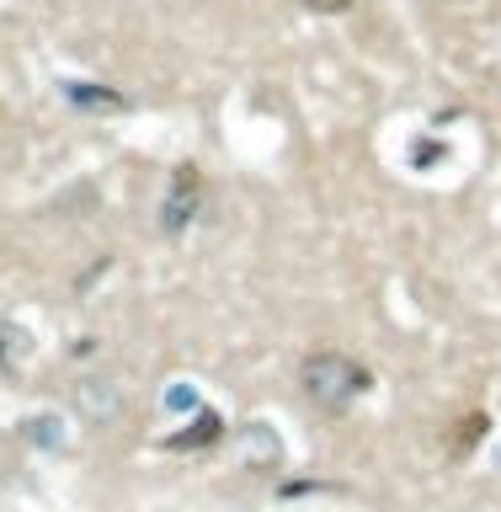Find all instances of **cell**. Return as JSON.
I'll use <instances>...</instances> for the list:
<instances>
[{"label": "cell", "mask_w": 501, "mask_h": 512, "mask_svg": "<svg viewBox=\"0 0 501 512\" xmlns=\"http://www.w3.org/2000/svg\"><path fill=\"white\" fill-rule=\"evenodd\" d=\"M368 390V368L352 363L347 352H310L304 358V395L326 411H342L347 400H358Z\"/></svg>", "instance_id": "6da1fadb"}, {"label": "cell", "mask_w": 501, "mask_h": 512, "mask_svg": "<svg viewBox=\"0 0 501 512\" xmlns=\"http://www.w3.org/2000/svg\"><path fill=\"white\" fill-rule=\"evenodd\" d=\"M304 6H315V11H336V6H347V0H304Z\"/></svg>", "instance_id": "7a4b0ae2"}]
</instances>
